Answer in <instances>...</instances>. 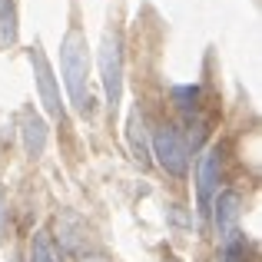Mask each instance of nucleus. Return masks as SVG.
Wrapping results in <instances>:
<instances>
[{
  "label": "nucleus",
  "instance_id": "423d86ee",
  "mask_svg": "<svg viewBox=\"0 0 262 262\" xmlns=\"http://www.w3.org/2000/svg\"><path fill=\"white\" fill-rule=\"evenodd\" d=\"M212 219H216V229L223 239H229L236 232V223H239V192H219L212 199Z\"/></svg>",
  "mask_w": 262,
  "mask_h": 262
},
{
  "label": "nucleus",
  "instance_id": "9b49d317",
  "mask_svg": "<svg viewBox=\"0 0 262 262\" xmlns=\"http://www.w3.org/2000/svg\"><path fill=\"white\" fill-rule=\"evenodd\" d=\"M199 93H203V90H199L196 83H186V86H173V103L179 110H183L186 116H196L199 113Z\"/></svg>",
  "mask_w": 262,
  "mask_h": 262
},
{
  "label": "nucleus",
  "instance_id": "20e7f679",
  "mask_svg": "<svg viewBox=\"0 0 262 262\" xmlns=\"http://www.w3.org/2000/svg\"><path fill=\"white\" fill-rule=\"evenodd\" d=\"M219 173H223V153H219V146H212L199 156V166H196L199 216H209L212 212V199L219 196Z\"/></svg>",
  "mask_w": 262,
  "mask_h": 262
},
{
  "label": "nucleus",
  "instance_id": "f03ea898",
  "mask_svg": "<svg viewBox=\"0 0 262 262\" xmlns=\"http://www.w3.org/2000/svg\"><path fill=\"white\" fill-rule=\"evenodd\" d=\"M149 156H156L169 176H186L189 169V143L176 126H160L149 140Z\"/></svg>",
  "mask_w": 262,
  "mask_h": 262
},
{
  "label": "nucleus",
  "instance_id": "7ed1b4c3",
  "mask_svg": "<svg viewBox=\"0 0 262 262\" xmlns=\"http://www.w3.org/2000/svg\"><path fill=\"white\" fill-rule=\"evenodd\" d=\"M100 80H103V93H106V106L116 110L123 96V43L120 33L106 30L100 43Z\"/></svg>",
  "mask_w": 262,
  "mask_h": 262
},
{
  "label": "nucleus",
  "instance_id": "1a4fd4ad",
  "mask_svg": "<svg viewBox=\"0 0 262 262\" xmlns=\"http://www.w3.org/2000/svg\"><path fill=\"white\" fill-rule=\"evenodd\" d=\"M30 262H63V252L57 249L50 232H37L30 243Z\"/></svg>",
  "mask_w": 262,
  "mask_h": 262
},
{
  "label": "nucleus",
  "instance_id": "f257e3e1",
  "mask_svg": "<svg viewBox=\"0 0 262 262\" xmlns=\"http://www.w3.org/2000/svg\"><path fill=\"white\" fill-rule=\"evenodd\" d=\"M60 73H63L70 103L80 116H93V96H90V53L86 40L80 37V30H70L60 47Z\"/></svg>",
  "mask_w": 262,
  "mask_h": 262
},
{
  "label": "nucleus",
  "instance_id": "f8f14e48",
  "mask_svg": "<svg viewBox=\"0 0 262 262\" xmlns=\"http://www.w3.org/2000/svg\"><path fill=\"white\" fill-rule=\"evenodd\" d=\"M226 246V262H243L246 259V239L239 236V232H232L229 239H223Z\"/></svg>",
  "mask_w": 262,
  "mask_h": 262
},
{
  "label": "nucleus",
  "instance_id": "ddd939ff",
  "mask_svg": "<svg viewBox=\"0 0 262 262\" xmlns=\"http://www.w3.org/2000/svg\"><path fill=\"white\" fill-rule=\"evenodd\" d=\"M4 226H7V199H4V189H0V236H4Z\"/></svg>",
  "mask_w": 262,
  "mask_h": 262
},
{
  "label": "nucleus",
  "instance_id": "0eeeda50",
  "mask_svg": "<svg viewBox=\"0 0 262 262\" xmlns=\"http://www.w3.org/2000/svg\"><path fill=\"white\" fill-rule=\"evenodd\" d=\"M126 140H129V153H133V160L146 169L149 166V136H146V126H143V116L140 113L129 116V123H126Z\"/></svg>",
  "mask_w": 262,
  "mask_h": 262
},
{
  "label": "nucleus",
  "instance_id": "9d476101",
  "mask_svg": "<svg viewBox=\"0 0 262 262\" xmlns=\"http://www.w3.org/2000/svg\"><path fill=\"white\" fill-rule=\"evenodd\" d=\"M17 43V4L0 0V47Z\"/></svg>",
  "mask_w": 262,
  "mask_h": 262
},
{
  "label": "nucleus",
  "instance_id": "6e6552de",
  "mask_svg": "<svg viewBox=\"0 0 262 262\" xmlns=\"http://www.w3.org/2000/svg\"><path fill=\"white\" fill-rule=\"evenodd\" d=\"M20 133H24V149L30 156H40L47 146V123L40 120L37 113H24V123H20Z\"/></svg>",
  "mask_w": 262,
  "mask_h": 262
},
{
  "label": "nucleus",
  "instance_id": "39448f33",
  "mask_svg": "<svg viewBox=\"0 0 262 262\" xmlns=\"http://www.w3.org/2000/svg\"><path fill=\"white\" fill-rule=\"evenodd\" d=\"M30 67H33V80H37V90H40V100H43L47 113H50L53 120H63V103H60L57 77H53V70H50V63H47L40 47L30 50Z\"/></svg>",
  "mask_w": 262,
  "mask_h": 262
}]
</instances>
